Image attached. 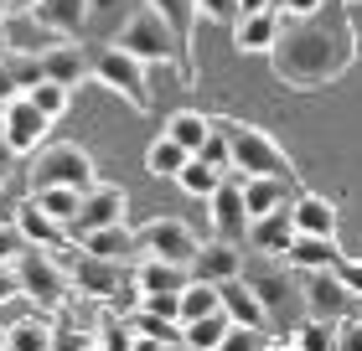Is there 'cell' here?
Returning a JSON list of instances; mask_svg holds the SVG:
<instances>
[{
  "mask_svg": "<svg viewBox=\"0 0 362 351\" xmlns=\"http://www.w3.org/2000/svg\"><path fill=\"white\" fill-rule=\"evenodd\" d=\"M187 160H192V150L181 140H171V135H156L151 150H145V171H151V176H176Z\"/></svg>",
  "mask_w": 362,
  "mask_h": 351,
  "instance_id": "cell-29",
  "label": "cell"
},
{
  "mask_svg": "<svg viewBox=\"0 0 362 351\" xmlns=\"http://www.w3.org/2000/svg\"><path fill=\"white\" fill-rule=\"evenodd\" d=\"M140 305H145V310H156V315H171V321H181V290H166V295H140Z\"/></svg>",
  "mask_w": 362,
  "mask_h": 351,
  "instance_id": "cell-43",
  "label": "cell"
},
{
  "mask_svg": "<svg viewBox=\"0 0 362 351\" xmlns=\"http://www.w3.org/2000/svg\"><path fill=\"white\" fill-rule=\"evenodd\" d=\"M37 16L57 37H88V0H42Z\"/></svg>",
  "mask_w": 362,
  "mask_h": 351,
  "instance_id": "cell-25",
  "label": "cell"
},
{
  "mask_svg": "<svg viewBox=\"0 0 362 351\" xmlns=\"http://www.w3.org/2000/svg\"><path fill=\"white\" fill-rule=\"evenodd\" d=\"M264 346H279L269 336V326H243V321H233V331L223 336V351H264Z\"/></svg>",
  "mask_w": 362,
  "mask_h": 351,
  "instance_id": "cell-37",
  "label": "cell"
},
{
  "mask_svg": "<svg viewBox=\"0 0 362 351\" xmlns=\"http://www.w3.org/2000/svg\"><path fill=\"white\" fill-rule=\"evenodd\" d=\"M26 93H31V104H37L42 114H52V119L68 109V98H73V88H68V83H57V78H42L37 88H26Z\"/></svg>",
  "mask_w": 362,
  "mask_h": 351,
  "instance_id": "cell-38",
  "label": "cell"
},
{
  "mask_svg": "<svg viewBox=\"0 0 362 351\" xmlns=\"http://www.w3.org/2000/svg\"><path fill=\"white\" fill-rule=\"evenodd\" d=\"M243 243L233 238H218L212 232V243H202L192 254V279H207V284H223V279H238L243 274V263H249V254H238Z\"/></svg>",
  "mask_w": 362,
  "mask_h": 351,
  "instance_id": "cell-14",
  "label": "cell"
},
{
  "mask_svg": "<svg viewBox=\"0 0 362 351\" xmlns=\"http://www.w3.org/2000/svg\"><path fill=\"white\" fill-rule=\"evenodd\" d=\"M228 135V155H233V171L243 176H285L300 186V171H295V160L279 150L264 129H254V124H238V119H212Z\"/></svg>",
  "mask_w": 362,
  "mask_h": 351,
  "instance_id": "cell-5",
  "label": "cell"
},
{
  "mask_svg": "<svg viewBox=\"0 0 362 351\" xmlns=\"http://www.w3.org/2000/svg\"><path fill=\"white\" fill-rule=\"evenodd\" d=\"M16 155H21V150L11 145V135H6V124H0V186H6V181H11V171H16Z\"/></svg>",
  "mask_w": 362,
  "mask_h": 351,
  "instance_id": "cell-45",
  "label": "cell"
},
{
  "mask_svg": "<svg viewBox=\"0 0 362 351\" xmlns=\"http://www.w3.org/2000/svg\"><path fill=\"white\" fill-rule=\"evenodd\" d=\"M197 232L181 222V217H151V222L140 227V258L156 254V258H176V263H192L197 254Z\"/></svg>",
  "mask_w": 362,
  "mask_h": 351,
  "instance_id": "cell-11",
  "label": "cell"
},
{
  "mask_svg": "<svg viewBox=\"0 0 362 351\" xmlns=\"http://www.w3.org/2000/svg\"><path fill=\"white\" fill-rule=\"evenodd\" d=\"M352 62H357V26H352L347 0H326L310 16H290L279 42H274V52H269L274 78L295 93L337 83Z\"/></svg>",
  "mask_w": 362,
  "mask_h": 351,
  "instance_id": "cell-1",
  "label": "cell"
},
{
  "mask_svg": "<svg viewBox=\"0 0 362 351\" xmlns=\"http://www.w3.org/2000/svg\"><path fill=\"white\" fill-rule=\"evenodd\" d=\"M337 351H362V315L337 321Z\"/></svg>",
  "mask_w": 362,
  "mask_h": 351,
  "instance_id": "cell-44",
  "label": "cell"
},
{
  "mask_svg": "<svg viewBox=\"0 0 362 351\" xmlns=\"http://www.w3.org/2000/svg\"><path fill=\"white\" fill-rule=\"evenodd\" d=\"M212 310H223V290L207 284V279H192L187 290H181V326L197 321V315H212Z\"/></svg>",
  "mask_w": 362,
  "mask_h": 351,
  "instance_id": "cell-32",
  "label": "cell"
},
{
  "mask_svg": "<svg viewBox=\"0 0 362 351\" xmlns=\"http://www.w3.org/2000/svg\"><path fill=\"white\" fill-rule=\"evenodd\" d=\"M0 57H6V68L16 73V83H21V93H26V88H37V83L47 78V62H42V52H21V47H6Z\"/></svg>",
  "mask_w": 362,
  "mask_h": 351,
  "instance_id": "cell-36",
  "label": "cell"
},
{
  "mask_svg": "<svg viewBox=\"0 0 362 351\" xmlns=\"http://www.w3.org/2000/svg\"><path fill=\"white\" fill-rule=\"evenodd\" d=\"M140 6L145 0H88V37L83 42H114Z\"/></svg>",
  "mask_w": 362,
  "mask_h": 351,
  "instance_id": "cell-22",
  "label": "cell"
},
{
  "mask_svg": "<svg viewBox=\"0 0 362 351\" xmlns=\"http://www.w3.org/2000/svg\"><path fill=\"white\" fill-rule=\"evenodd\" d=\"M0 6H6V11H37L42 0H0Z\"/></svg>",
  "mask_w": 362,
  "mask_h": 351,
  "instance_id": "cell-50",
  "label": "cell"
},
{
  "mask_svg": "<svg viewBox=\"0 0 362 351\" xmlns=\"http://www.w3.org/2000/svg\"><path fill=\"white\" fill-rule=\"evenodd\" d=\"M31 196H37V202L52 212L57 222H68V227H73L78 207H83V191H78V186H42V191H31Z\"/></svg>",
  "mask_w": 362,
  "mask_h": 351,
  "instance_id": "cell-35",
  "label": "cell"
},
{
  "mask_svg": "<svg viewBox=\"0 0 362 351\" xmlns=\"http://www.w3.org/2000/svg\"><path fill=\"white\" fill-rule=\"evenodd\" d=\"M26 176H31V191H42V186H78V191H93V186H98L93 155H88V150H78V145H42Z\"/></svg>",
  "mask_w": 362,
  "mask_h": 351,
  "instance_id": "cell-8",
  "label": "cell"
},
{
  "mask_svg": "<svg viewBox=\"0 0 362 351\" xmlns=\"http://www.w3.org/2000/svg\"><path fill=\"white\" fill-rule=\"evenodd\" d=\"M57 258L68 263L73 274V290L93 299V305H140V284H135V263H119V258H104V254H88L83 243L73 248H57Z\"/></svg>",
  "mask_w": 362,
  "mask_h": 351,
  "instance_id": "cell-3",
  "label": "cell"
},
{
  "mask_svg": "<svg viewBox=\"0 0 362 351\" xmlns=\"http://www.w3.org/2000/svg\"><path fill=\"white\" fill-rule=\"evenodd\" d=\"M109 222H124V186H104L98 181L93 191H83V207L73 217V243L93 227H109Z\"/></svg>",
  "mask_w": 362,
  "mask_h": 351,
  "instance_id": "cell-16",
  "label": "cell"
},
{
  "mask_svg": "<svg viewBox=\"0 0 362 351\" xmlns=\"http://www.w3.org/2000/svg\"><path fill=\"white\" fill-rule=\"evenodd\" d=\"M223 176H228V171H218V165H212V160L192 155V160H187V165H181V171H176V186L187 191V196H212V191L223 186Z\"/></svg>",
  "mask_w": 362,
  "mask_h": 351,
  "instance_id": "cell-28",
  "label": "cell"
},
{
  "mask_svg": "<svg viewBox=\"0 0 362 351\" xmlns=\"http://www.w3.org/2000/svg\"><path fill=\"white\" fill-rule=\"evenodd\" d=\"M259 6H274V0H238V11H259Z\"/></svg>",
  "mask_w": 362,
  "mask_h": 351,
  "instance_id": "cell-51",
  "label": "cell"
},
{
  "mask_svg": "<svg viewBox=\"0 0 362 351\" xmlns=\"http://www.w3.org/2000/svg\"><path fill=\"white\" fill-rule=\"evenodd\" d=\"M0 299H21V274H16V258L0 263Z\"/></svg>",
  "mask_w": 362,
  "mask_h": 351,
  "instance_id": "cell-46",
  "label": "cell"
},
{
  "mask_svg": "<svg viewBox=\"0 0 362 351\" xmlns=\"http://www.w3.org/2000/svg\"><path fill=\"white\" fill-rule=\"evenodd\" d=\"M300 284H305V310L310 321H347V315L362 310V295L352 290L337 269H300Z\"/></svg>",
  "mask_w": 362,
  "mask_h": 351,
  "instance_id": "cell-9",
  "label": "cell"
},
{
  "mask_svg": "<svg viewBox=\"0 0 362 351\" xmlns=\"http://www.w3.org/2000/svg\"><path fill=\"white\" fill-rule=\"evenodd\" d=\"M57 346H62V351H93V346H104V331H88V326H57Z\"/></svg>",
  "mask_w": 362,
  "mask_h": 351,
  "instance_id": "cell-39",
  "label": "cell"
},
{
  "mask_svg": "<svg viewBox=\"0 0 362 351\" xmlns=\"http://www.w3.org/2000/svg\"><path fill=\"white\" fill-rule=\"evenodd\" d=\"M285 258L295 263V269H337L341 248H337V238H316V232H300Z\"/></svg>",
  "mask_w": 362,
  "mask_h": 351,
  "instance_id": "cell-26",
  "label": "cell"
},
{
  "mask_svg": "<svg viewBox=\"0 0 362 351\" xmlns=\"http://www.w3.org/2000/svg\"><path fill=\"white\" fill-rule=\"evenodd\" d=\"M295 238H300V222H295V202H285V207L254 217L243 248H249V254H279V258H285L290 248H295Z\"/></svg>",
  "mask_w": 362,
  "mask_h": 351,
  "instance_id": "cell-12",
  "label": "cell"
},
{
  "mask_svg": "<svg viewBox=\"0 0 362 351\" xmlns=\"http://www.w3.org/2000/svg\"><path fill=\"white\" fill-rule=\"evenodd\" d=\"M279 31H285V11H279V6L243 11L233 21V47H238V52H274Z\"/></svg>",
  "mask_w": 362,
  "mask_h": 351,
  "instance_id": "cell-15",
  "label": "cell"
},
{
  "mask_svg": "<svg viewBox=\"0 0 362 351\" xmlns=\"http://www.w3.org/2000/svg\"><path fill=\"white\" fill-rule=\"evenodd\" d=\"M52 42H57V31L47 26L37 11H11V47H21V52H47Z\"/></svg>",
  "mask_w": 362,
  "mask_h": 351,
  "instance_id": "cell-27",
  "label": "cell"
},
{
  "mask_svg": "<svg viewBox=\"0 0 362 351\" xmlns=\"http://www.w3.org/2000/svg\"><path fill=\"white\" fill-rule=\"evenodd\" d=\"M0 346H6V326H0Z\"/></svg>",
  "mask_w": 362,
  "mask_h": 351,
  "instance_id": "cell-52",
  "label": "cell"
},
{
  "mask_svg": "<svg viewBox=\"0 0 362 351\" xmlns=\"http://www.w3.org/2000/svg\"><path fill=\"white\" fill-rule=\"evenodd\" d=\"M88 57H93V78L104 88H114L135 114H151V62H140L119 42H88Z\"/></svg>",
  "mask_w": 362,
  "mask_h": 351,
  "instance_id": "cell-4",
  "label": "cell"
},
{
  "mask_svg": "<svg viewBox=\"0 0 362 351\" xmlns=\"http://www.w3.org/2000/svg\"><path fill=\"white\" fill-rule=\"evenodd\" d=\"M357 315H362V310H357Z\"/></svg>",
  "mask_w": 362,
  "mask_h": 351,
  "instance_id": "cell-53",
  "label": "cell"
},
{
  "mask_svg": "<svg viewBox=\"0 0 362 351\" xmlns=\"http://www.w3.org/2000/svg\"><path fill=\"white\" fill-rule=\"evenodd\" d=\"M26 243H31V238H26L21 227H16V217H11V222H0V263H11Z\"/></svg>",
  "mask_w": 362,
  "mask_h": 351,
  "instance_id": "cell-41",
  "label": "cell"
},
{
  "mask_svg": "<svg viewBox=\"0 0 362 351\" xmlns=\"http://www.w3.org/2000/svg\"><path fill=\"white\" fill-rule=\"evenodd\" d=\"M295 222H300V232H316V238H337L341 212H337L332 196H321V191H295Z\"/></svg>",
  "mask_w": 362,
  "mask_h": 351,
  "instance_id": "cell-20",
  "label": "cell"
},
{
  "mask_svg": "<svg viewBox=\"0 0 362 351\" xmlns=\"http://www.w3.org/2000/svg\"><path fill=\"white\" fill-rule=\"evenodd\" d=\"M135 284H140V295L187 290V284H192V263H176V258H156V254H145V258H135Z\"/></svg>",
  "mask_w": 362,
  "mask_h": 351,
  "instance_id": "cell-19",
  "label": "cell"
},
{
  "mask_svg": "<svg viewBox=\"0 0 362 351\" xmlns=\"http://www.w3.org/2000/svg\"><path fill=\"white\" fill-rule=\"evenodd\" d=\"M197 155H202V160H212L218 171H233V155H228V135H223L218 124H212V135H207V145L197 150Z\"/></svg>",
  "mask_w": 362,
  "mask_h": 351,
  "instance_id": "cell-40",
  "label": "cell"
},
{
  "mask_svg": "<svg viewBox=\"0 0 362 351\" xmlns=\"http://www.w3.org/2000/svg\"><path fill=\"white\" fill-rule=\"evenodd\" d=\"M129 326L140 331V346H187V326H181V321H171V315L145 310V305H135V310H129Z\"/></svg>",
  "mask_w": 362,
  "mask_h": 351,
  "instance_id": "cell-23",
  "label": "cell"
},
{
  "mask_svg": "<svg viewBox=\"0 0 362 351\" xmlns=\"http://www.w3.org/2000/svg\"><path fill=\"white\" fill-rule=\"evenodd\" d=\"M16 274H21V295H31V305H42V310H62L68 305L73 274H68V263L57 258V248L26 243L21 254H16Z\"/></svg>",
  "mask_w": 362,
  "mask_h": 351,
  "instance_id": "cell-6",
  "label": "cell"
},
{
  "mask_svg": "<svg viewBox=\"0 0 362 351\" xmlns=\"http://www.w3.org/2000/svg\"><path fill=\"white\" fill-rule=\"evenodd\" d=\"M88 254H104V258H119V263H135L140 258V232L124 227V222H109V227H93L78 238Z\"/></svg>",
  "mask_w": 362,
  "mask_h": 351,
  "instance_id": "cell-21",
  "label": "cell"
},
{
  "mask_svg": "<svg viewBox=\"0 0 362 351\" xmlns=\"http://www.w3.org/2000/svg\"><path fill=\"white\" fill-rule=\"evenodd\" d=\"M0 124H6L11 145L21 150V155H31V150H42L47 129H52V114H42L37 104H31V93H16L6 109H0Z\"/></svg>",
  "mask_w": 362,
  "mask_h": 351,
  "instance_id": "cell-13",
  "label": "cell"
},
{
  "mask_svg": "<svg viewBox=\"0 0 362 351\" xmlns=\"http://www.w3.org/2000/svg\"><path fill=\"white\" fill-rule=\"evenodd\" d=\"M207 202H212V232H218V238H233V243L249 238L254 212H249V202H243V171H238V176L228 171V176H223V186L212 191Z\"/></svg>",
  "mask_w": 362,
  "mask_h": 351,
  "instance_id": "cell-10",
  "label": "cell"
},
{
  "mask_svg": "<svg viewBox=\"0 0 362 351\" xmlns=\"http://www.w3.org/2000/svg\"><path fill=\"white\" fill-rule=\"evenodd\" d=\"M119 47H129V52H135L140 62H151V68H181V42H176V31H171V21L166 16H160L151 0H145V6L129 16L124 21V31L119 37H114ZM181 83H187V73H181Z\"/></svg>",
  "mask_w": 362,
  "mask_h": 351,
  "instance_id": "cell-7",
  "label": "cell"
},
{
  "mask_svg": "<svg viewBox=\"0 0 362 351\" xmlns=\"http://www.w3.org/2000/svg\"><path fill=\"white\" fill-rule=\"evenodd\" d=\"M166 135H171V140H181V145H187L192 155H197V150L207 145V135H212V119H207V114L181 109V114H171V119H166Z\"/></svg>",
  "mask_w": 362,
  "mask_h": 351,
  "instance_id": "cell-31",
  "label": "cell"
},
{
  "mask_svg": "<svg viewBox=\"0 0 362 351\" xmlns=\"http://www.w3.org/2000/svg\"><path fill=\"white\" fill-rule=\"evenodd\" d=\"M243 202H249V212H274V207H285L295 202V181L285 176H243Z\"/></svg>",
  "mask_w": 362,
  "mask_h": 351,
  "instance_id": "cell-24",
  "label": "cell"
},
{
  "mask_svg": "<svg viewBox=\"0 0 362 351\" xmlns=\"http://www.w3.org/2000/svg\"><path fill=\"white\" fill-rule=\"evenodd\" d=\"M285 346H295V351H337V326L332 321H300L285 336Z\"/></svg>",
  "mask_w": 362,
  "mask_h": 351,
  "instance_id": "cell-34",
  "label": "cell"
},
{
  "mask_svg": "<svg viewBox=\"0 0 362 351\" xmlns=\"http://www.w3.org/2000/svg\"><path fill=\"white\" fill-rule=\"evenodd\" d=\"M151 6L171 21L176 42H181V73H187V88H197V57H192V31H197V16H202V6L197 0H151Z\"/></svg>",
  "mask_w": 362,
  "mask_h": 351,
  "instance_id": "cell-18",
  "label": "cell"
},
{
  "mask_svg": "<svg viewBox=\"0 0 362 351\" xmlns=\"http://www.w3.org/2000/svg\"><path fill=\"white\" fill-rule=\"evenodd\" d=\"M243 279L259 290V299H264V310H269V331H279V341H285L300 321H310L305 284H300V269H295L290 258H279V254H249Z\"/></svg>",
  "mask_w": 362,
  "mask_h": 351,
  "instance_id": "cell-2",
  "label": "cell"
},
{
  "mask_svg": "<svg viewBox=\"0 0 362 351\" xmlns=\"http://www.w3.org/2000/svg\"><path fill=\"white\" fill-rule=\"evenodd\" d=\"M11 217H16V227H21L31 243H47V248H68V243H73V227H68V222H57V217L47 212L37 196H26V202L16 207Z\"/></svg>",
  "mask_w": 362,
  "mask_h": 351,
  "instance_id": "cell-17",
  "label": "cell"
},
{
  "mask_svg": "<svg viewBox=\"0 0 362 351\" xmlns=\"http://www.w3.org/2000/svg\"><path fill=\"white\" fill-rule=\"evenodd\" d=\"M197 6H202V16H207V21H218V26H233L238 21V0H197Z\"/></svg>",
  "mask_w": 362,
  "mask_h": 351,
  "instance_id": "cell-42",
  "label": "cell"
},
{
  "mask_svg": "<svg viewBox=\"0 0 362 351\" xmlns=\"http://www.w3.org/2000/svg\"><path fill=\"white\" fill-rule=\"evenodd\" d=\"M274 6L285 11V21H290V16H310V11H321L326 0H274Z\"/></svg>",
  "mask_w": 362,
  "mask_h": 351,
  "instance_id": "cell-49",
  "label": "cell"
},
{
  "mask_svg": "<svg viewBox=\"0 0 362 351\" xmlns=\"http://www.w3.org/2000/svg\"><path fill=\"white\" fill-rule=\"evenodd\" d=\"M233 331V315L228 310H212V315H197V321H187V346L197 351H212V346H223V336Z\"/></svg>",
  "mask_w": 362,
  "mask_h": 351,
  "instance_id": "cell-30",
  "label": "cell"
},
{
  "mask_svg": "<svg viewBox=\"0 0 362 351\" xmlns=\"http://www.w3.org/2000/svg\"><path fill=\"white\" fill-rule=\"evenodd\" d=\"M337 274H341V279H347L352 290L362 295V258H347V254H341V258H337Z\"/></svg>",
  "mask_w": 362,
  "mask_h": 351,
  "instance_id": "cell-47",
  "label": "cell"
},
{
  "mask_svg": "<svg viewBox=\"0 0 362 351\" xmlns=\"http://www.w3.org/2000/svg\"><path fill=\"white\" fill-rule=\"evenodd\" d=\"M6 346L11 351H47V346H57V326H47V321H16L6 331Z\"/></svg>",
  "mask_w": 362,
  "mask_h": 351,
  "instance_id": "cell-33",
  "label": "cell"
},
{
  "mask_svg": "<svg viewBox=\"0 0 362 351\" xmlns=\"http://www.w3.org/2000/svg\"><path fill=\"white\" fill-rule=\"evenodd\" d=\"M16 93H21V83H16V73L6 68V57H0V109H6Z\"/></svg>",
  "mask_w": 362,
  "mask_h": 351,
  "instance_id": "cell-48",
  "label": "cell"
}]
</instances>
